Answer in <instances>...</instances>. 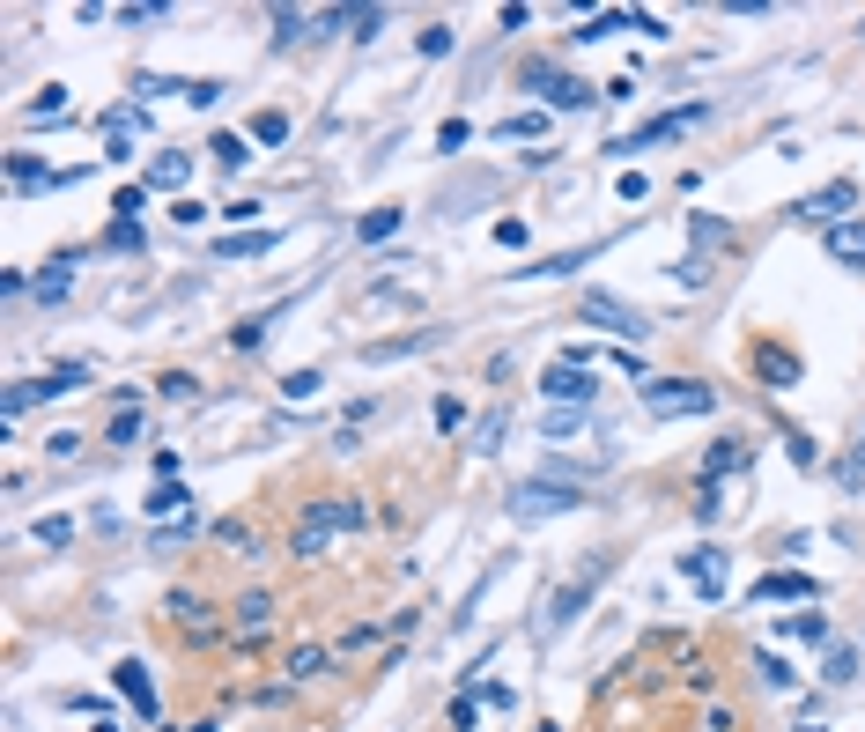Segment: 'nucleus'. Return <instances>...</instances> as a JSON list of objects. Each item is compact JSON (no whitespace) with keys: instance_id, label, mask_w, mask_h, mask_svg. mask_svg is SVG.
<instances>
[{"instance_id":"09e8293b","label":"nucleus","mask_w":865,"mask_h":732,"mask_svg":"<svg viewBox=\"0 0 865 732\" xmlns=\"http://www.w3.org/2000/svg\"><path fill=\"white\" fill-rule=\"evenodd\" d=\"M89 732H119V718H97V725H89Z\"/></svg>"},{"instance_id":"b1692460","label":"nucleus","mask_w":865,"mask_h":732,"mask_svg":"<svg viewBox=\"0 0 865 732\" xmlns=\"http://www.w3.org/2000/svg\"><path fill=\"white\" fill-rule=\"evenodd\" d=\"M777 629L792 636V644H829V622H821L814 607H806V614H792V622H777Z\"/></svg>"},{"instance_id":"bb28decb","label":"nucleus","mask_w":865,"mask_h":732,"mask_svg":"<svg viewBox=\"0 0 865 732\" xmlns=\"http://www.w3.org/2000/svg\"><path fill=\"white\" fill-rule=\"evenodd\" d=\"M67 267H74V259H52V267L37 274V296H45V304H60V296H67V281H74Z\"/></svg>"},{"instance_id":"9d476101","label":"nucleus","mask_w":865,"mask_h":732,"mask_svg":"<svg viewBox=\"0 0 865 732\" xmlns=\"http://www.w3.org/2000/svg\"><path fill=\"white\" fill-rule=\"evenodd\" d=\"M525 82H533V89H540V97H548L555 111L592 104V89H585V82H570V74H555V67H525Z\"/></svg>"},{"instance_id":"393cba45","label":"nucleus","mask_w":865,"mask_h":732,"mask_svg":"<svg viewBox=\"0 0 865 732\" xmlns=\"http://www.w3.org/2000/svg\"><path fill=\"white\" fill-rule=\"evenodd\" d=\"M208 148H215V163H222V171H244V163H252V141H244V134H215Z\"/></svg>"},{"instance_id":"37998d69","label":"nucleus","mask_w":865,"mask_h":732,"mask_svg":"<svg viewBox=\"0 0 865 732\" xmlns=\"http://www.w3.org/2000/svg\"><path fill=\"white\" fill-rule=\"evenodd\" d=\"M585 259H592V252H555L548 267H533V274H577V267H585Z\"/></svg>"},{"instance_id":"ea45409f","label":"nucleus","mask_w":865,"mask_h":732,"mask_svg":"<svg viewBox=\"0 0 865 732\" xmlns=\"http://www.w3.org/2000/svg\"><path fill=\"white\" fill-rule=\"evenodd\" d=\"M821 673H829V681H851V673H858V651H843V644H836V651H829V666H821Z\"/></svg>"},{"instance_id":"4468645a","label":"nucleus","mask_w":865,"mask_h":732,"mask_svg":"<svg viewBox=\"0 0 865 732\" xmlns=\"http://www.w3.org/2000/svg\"><path fill=\"white\" fill-rule=\"evenodd\" d=\"M148 518H163V525H178V518H193V496H185L178 481H156L148 488Z\"/></svg>"},{"instance_id":"6ab92c4d","label":"nucleus","mask_w":865,"mask_h":732,"mask_svg":"<svg viewBox=\"0 0 865 732\" xmlns=\"http://www.w3.org/2000/svg\"><path fill=\"white\" fill-rule=\"evenodd\" d=\"M599 577H607V570H585V577H577V585H570V592H562V599H555V607H548V629H562V622H570V614H577V607H585V599H592V585H599Z\"/></svg>"},{"instance_id":"473e14b6","label":"nucleus","mask_w":865,"mask_h":732,"mask_svg":"<svg viewBox=\"0 0 865 732\" xmlns=\"http://www.w3.org/2000/svg\"><path fill=\"white\" fill-rule=\"evenodd\" d=\"M104 244H111V252H141V222H111Z\"/></svg>"},{"instance_id":"dca6fc26","label":"nucleus","mask_w":865,"mask_h":732,"mask_svg":"<svg viewBox=\"0 0 865 732\" xmlns=\"http://www.w3.org/2000/svg\"><path fill=\"white\" fill-rule=\"evenodd\" d=\"M267 622H274V599L267 592H244L237 599V636L252 644V636H267Z\"/></svg>"},{"instance_id":"a878e982","label":"nucleus","mask_w":865,"mask_h":732,"mask_svg":"<svg viewBox=\"0 0 865 732\" xmlns=\"http://www.w3.org/2000/svg\"><path fill=\"white\" fill-rule=\"evenodd\" d=\"M503 429H511V415H503V407H496V415H481V429H474V452H481V459L503 452Z\"/></svg>"},{"instance_id":"0eeeda50","label":"nucleus","mask_w":865,"mask_h":732,"mask_svg":"<svg viewBox=\"0 0 865 732\" xmlns=\"http://www.w3.org/2000/svg\"><path fill=\"white\" fill-rule=\"evenodd\" d=\"M540 392H548V400H562V407H592V363H570V355H562V363H548V378H540Z\"/></svg>"},{"instance_id":"8fccbe9b","label":"nucleus","mask_w":865,"mask_h":732,"mask_svg":"<svg viewBox=\"0 0 865 732\" xmlns=\"http://www.w3.org/2000/svg\"><path fill=\"white\" fill-rule=\"evenodd\" d=\"M858 459H865V422H858Z\"/></svg>"},{"instance_id":"de8ad7c7","label":"nucleus","mask_w":865,"mask_h":732,"mask_svg":"<svg viewBox=\"0 0 865 732\" xmlns=\"http://www.w3.org/2000/svg\"><path fill=\"white\" fill-rule=\"evenodd\" d=\"M459 422H466V407H459V400L444 392V400H437V429H459Z\"/></svg>"},{"instance_id":"4be33fe9","label":"nucleus","mask_w":865,"mask_h":732,"mask_svg":"<svg viewBox=\"0 0 865 732\" xmlns=\"http://www.w3.org/2000/svg\"><path fill=\"white\" fill-rule=\"evenodd\" d=\"M747 459H755L747 444H718V452H710V466H703V481H732V474H740Z\"/></svg>"},{"instance_id":"aec40b11","label":"nucleus","mask_w":865,"mask_h":732,"mask_svg":"<svg viewBox=\"0 0 865 732\" xmlns=\"http://www.w3.org/2000/svg\"><path fill=\"white\" fill-rule=\"evenodd\" d=\"M185 178H193V163H185V156H178V148H163V156H156V163H148V185H163V193H178V185H185Z\"/></svg>"},{"instance_id":"2eb2a0df","label":"nucleus","mask_w":865,"mask_h":732,"mask_svg":"<svg viewBox=\"0 0 865 732\" xmlns=\"http://www.w3.org/2000/svg\"><path fill=\"white\" fill-rule=\"evenodd\" d=\"M119 696L134 703V710H156V681H148L141 659H119Z\"/></svg>"},{"instance_id":"a211bd4d","label":"nucleus","mask_w":865,"mask_h":732,"mask_svg":"<svg viewBox=\"0 0 865 732\" xmlns=\"http://www.w3.org/2000/svg\"><path fill=\"white\" fill-rule=\"evenodd\" d=\"M755 370L769 385H799V355L792 348H755Z\"/></svg>"},{"instance_id":"4c0bfd02","label":"nucleus","mask_w":865,"mask_h":732,"mask_svg":"<svg viewBox=\"0 0 865 732\" xmlns=\"http://www.w3.org/2000/svg\"><path fill=\"white\" fill-rule=\"evenodd\" d=\"M318 385H326V378H318V370H296V378H281V392H289V400H311Z\"/></svg>"},{"instance_id":"c85d7f7f","label":"nucleus","mask_w":865,"mask_h":732,"mask_svg":"<svg viewBox=\"0 0 865 732\" xmlns=\"http://www.w3.org/2000/svg\"><path fill=\"white\" fill-rule=\"evenodd\" d=\"M392 230H400V208H370L363 215V244H385Z\"/></svg>"},{"instance_id":"a18cd8bd","label":"nucleus","mask_w":865,"mask_h":732,"mask_svg":"<svg viewBox=\"0 0 865 732\" xmlns=\"http://www.w3.org/2000/svg\"><path fill=\"white\" fill-rule=\"evenodd\" d=\"M762 681H769V688H792V681H799V673H792V666H784V659H762Z\"/></svg>"},{"instance_id":"f8f14e48","label":"nucleus","mask_w":865,"mask_h":732,"mask_svg":"<svg viewBox=\"0 0 865 732\" xmlns=\"http://www.w3.org/2000/svg\"><path fill=\"white\" fill-rule=\"evenodd\" d=\"M762 607V599H814V577L806 570H777V577H755V592H747Z\"/></svg>"},{"instance_id":"cd10ccee","label":"nucleus","mask_w":865,"mask_h":732,"mask_svg":"<svg viewBox=\"0 0 865 732\" xmlns=\"http://www.w3.org/2000/svg\"><path fill=\"white\" fill-rule=\"evenodd\" d=\"M732 511V503H725V481H703V496H695V518H703V525H718Z\"/></svg>"},{"instance_id":"f257e3e1","label":"nucleus","mask_w":865,"mask_h":732,"mask_svg":"<svg viewBox=\"0 0 865 732\" xmlns=\"http://www.w3.org/2000/svg\"><path fill=\"white\" fill-rule=\"evenodd\" d=\"M363 518H370V511H363L355 496H326V503H311V511H304V525H296V540H289V555H296V562H318L333 533H355Z\"/></svg>"},{"instance_id":"49530a36","label":"nucleus","mask_w":865,"mask_h":732,"mask_svg":"<svg viewBox=\"0 0 865 732\" xmlns=\"http://www.w3.org/2000/svg\"><path fill=\"white\" fill-rule=\"evenodd\" d=\"M422 52H429V60H444V52H451V30H444V23L422 30Z\"/></svg>"},{"instance_id":"e433bc0d","label":"nucleus","mask_w":865,"mask_h":732,"mask_svg":"<svg viewBox=\"0 0 865 732\" xmlns=\"http://www.w3.org/2000/svg\"><path fill=\"white\" fill-rule=\"evenodd\" d=\"M281 134H289V119H281V111H259V119H252V141H281Z\"/></svg>"},{"instance_id":"5701e85b","label":"nucleus","mask_w":865,"mask_h":732,"mask_svg":"<svg viewBox=\"0 0 865 732\" xmlns=\"http://www.w3.org/2000/svg\"><path fill=\"white\" fill-rule=\"evenodd\" d=\"M333 666V651H318V644H304V651H289V688L296 681H318V673Z\"/></svg>"},{"instance_id":"c03bdc74","label":"nucleus","mask_w":865,"mask_h":732,"mask_svg":"<svg viewBox=\"0 0 865 732\" xmlns=\"http://www.w3.org/2000/svg\"><path fill=\"white\" fill-rule=\"evenodd\" d=\"M111 215H119V222H134V215H141V185H126V193L111 200Z\"/></svg>"},{"instance_id":"58836bf2","label":"nucleus","mask_w":865,"mask_h":732,"mask_svg":"<svg viewBox=\"0 0 865 732\" xmlns=\"http://www.w3.org/2000/svg\"><path fill=\"white\" fill-rule=\"evenodd\" d=\"M577 429H585V415H577V407H555V415H548V437H577Z\"/></svg>"},{"instance_id":"f03ea898","label":"nucleus","mask_w":865,"mask_h":732,"mask_svg":"<svg viewBox=\"0 0 865 732\" xmlns=\"http://www.w3.org/2000/svg\"><path fill=\"white\" fill-rule=\"evenodd\" d=\"M710 407H718V392L695 385V378H658V385H644V415H651V422H688V415H710Z\"/></svg>"},{"instance_id":"2f4dec72","label":"nucleus","mask_w":865,"mask_h":732,"mask_svg":"<svg viewBox=\"0 0 865 732\" xmlns=\"http://www.w3.org/2000/svg\"><path fill=\"white\" fill-rule=\"evenodd\" d=\"M30 119H67V89H60V82H52V89H45V97H30Z\"/></svg>"},{"instance_id":"7c9ffc66","label":"nucleus","mask_w":865,"mask_h":732,"mask_svg":"<svg viewBox=\"0 0 865 732\" xmlns=\"http://www.w3.org/2000/svg\"><path fill=\"white\" fill-rule=\"evenodd\" d=\"M540 126H548V119H540V111H518V119H503V126H496V134H503V141H533V134H540Z\"/></svg>"},{"instance_id":"9b49d317","label":"nucleus","mask_w":865,"mask_h":732,"mask_svg":"<svg viewBox=\"0 0 865 732\" xmlns=\"http://www.w3.org/2000/svg\"><path fill=\"white\" fill-rule=\"evenodd\" d=\"M614 30H644V37H666V23L658 15H577V37H614Z\"/></svg>"},{"instance_id":"a19ab883","label":"nucleus","mask_w":865,"mask_h":732,"mask_svg":"<svg viewBox=\"0 0 865 732\" xmlns=\"http://www.w3.org/2000/svg\"><path fill=\"white\" fill-rule=\"evenodd\" d=\"M466 141H474V126H466V119H444V134H437L444 156H451V148H466Z\"/></svg>"},{"instance_id":"20e7f679","label":"nucleus","mask_w":865,"mask_h":732,"mask_svg":"<svg viewBox=\"0 0 865 732\" xmlns=\"http://www.w3.org/2000/svg\"><path fill=\"white\" fill-rule=\"evenodd\" d=\"M695 126H703V104H681V111H658V119H644V126H636V134H622V141H614L607 148V156H644V148L651 141H673V134H695Z\"/></svg>"},{"instance_id":"423d86ee","label":"nucleus","mask_w":865,"mask_h":732,"mask_svg":"<svg viewBox=\"0 0 865 732\" xmlns=\"http://www.w3.org/2000/svg\"><path fill=\"white\" fill-rule=\"evenodd\" d=\"M577 503H585V488H570V481H518L511 488L518 518H555V511H577Z\"/></svg>"},{"instance_id":"f704fd0d","label":"nucleus","mask_w":865,"mask_h":732,"mask_svg":"<svg viewBox=\"0 0 865 732\" xmlns=\"http://www.w3.org/2000/svg\"><path fill=\"white\" fill-rule=\"evenodd\" d=\"M156 392H163V400H193V392H200V378H185V370H171V378H156Z\"/></svg>"},{"instance_id":"c756f323","label":"nucleus","mask_w":865,"mask_h":732,"mask_svg":"<svg viewBox=\"0 0 865 732\" xmlns=\"http://www.w3.org/2000/svg\"><path fill=\"white\" fill-rule=\"evenodd\" d=\"M267 230H252V237H222V259H259V252H267Z\"/></svg>"},{"instance_id":"39448f33","label":"nucleus","mask_w":865,"mask_h":732,"mask_svg":"<svg viewBox=\"0 0 865 732\" xmlns=\"http://www.w3.org/2000/svg\"><path fill=\"white\" fill-rule=\"evenodd\" d=\"M82 385H89V370H82V363H60L52 378H23V385H8V400H0V407H8V422H15L23 407H37V400H67V392H82Z\"/></svg>"},{"instance_id":"c9c22d12","label":"nucleus","mask_w":865,"mask_h":732,"mask_svg":"<svg viewBox=\"0 0 865 732\" xmlns=\"http://www.w3.org/2000/svg\"><path fill=\"white\" fill-rule=\"evenodd\" d=\"M274 37L289 45V37H304V8H274Z\"/></svg>"},{"instance_id":"f3484780","label":"nucleus","mask_w":865,"mask_h":732,"mask_svg":"<svg viewBox=\"0 0 865 732\" xmlns=\"http://www.w3.org/2000/svg\"><path fill=\"white\" fill-rule=\"evenodd\" d=\"M829 259H836V267H865V222H843V230H829Z\"/></svg>"},{"instance_id":"79ce46f5","label":"nucleus","mask_w":865,"mask_h":732,"mask_svg":"<svg viewBox=\"0 0 865 732\" xmlns=\"http://www.w3.org/2000/svg\"><path fill=\"white\" fill-rule=\"evenodd\" d=\"M67 533H74L67 518H37V540H45V548H67Z\"/></svg>"},{"instance_id":"7ed1b4c3","label":"nucleus","mask_w":865,"mask_h":732,"mask_svg":"<svg viewBox=\"0 0 865 732\" xmlns=\"http://www.w3.org/2000/svg\"><path fill=\"white\" fill-rule=\"evenodd\" d=\"M577 318H585V326H607L614 341H644V333H651V318L636 311V304H622L614 289H585V304H577Z\"/></svg>"},{"instance_id":"6e6552de","label":"nucleus","mask_w":865,"mask_h":732,"mask_svg":"<svg viewBox=\"0 0 865 732\" xmlns=\"http://www.w3.org/2000/svg\"><path fill=\"white\" fill-rule=\"evenodd\" d=\"M851 208H858V185H851V178H836V185H821V193L799 200V215H806V222H829V230H843Z\"/></svg>"},{"instance_id":"ddd939ff","label":"nucleus","mask_w":865,"mask_h":732,"mask_svg":"<svg viewBox=\"0 0 865 732\" xmlns=\"http://www.w3.org/2000/svg\"><path fill=\"white\" fill-rule=\"evenodd\" d=\"M141 104H119V111H104V141H111V156H134L126 141H141Z\"/></svg>"},{"instance_id":"72a5a7b5","label":"nucleus","mask_w":865,"mask_h":732,"mask_svg":"<svg viewBox=\"0 0 865 732\" xmlns=\"http://www.w3.org/2000/svg\"><path fill=\"white\" fill-rule=\"evenodd\" d=\"M141 437V407H119V415H111V444H134Z\"/></svg>"},{"instance_id":"1a4fd4ad","label":"nucleus","mask_w":865,"mask_h":732,"mask_svg":"<svg viewBox=\"0 0 865 732\" xmlns=\"http://www.w3.org/2000/svg\"><path fill=\"white\" fill-rule=\"evenodd\" d=\"M681 577H688L703 599H725V555H718V548H688V555H681Z\"/></svg>"},{"instance_id":"412c9836","label":"nucleus","mask_w":865,"mask_h":732,"mask_svg":"<svg viewBox=\"0 0 865 732\" xmlns=\"http://www.w3.org/2000/svg\"><path fill=\"white\" fill-rule=\"evenodd\" d=\"M333 30H348V37H378V23H385V8H341V15H326Z\"/></svg>"}]
</instances>
